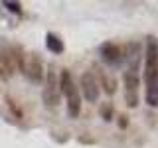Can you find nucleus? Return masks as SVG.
<instances>
[{
    "mask_svg": "<svg viewBox=\"0 0 158 148\" xmlns=\"http://www.w3.org/2000/svg\"><path fill=\"white\" fill-rule=\"evenodd\" d=\"M101 117L105 118V121H113V107H111V103H105V105L101 107Z\"/></svg>",
    "mask_w": 158,
    "mask_h": 148,
    "instance_id": "obj_10",
    "label": "nucleus"
},
{
    "mask_svg": "<svg viewBox=\"0 0 158 148\" xmlns=\"http://www.w3.org/2000/svg\"><path fill=\"white\" fill-rule=\"evenodd\" d=\"M46 47L52 53H63V39L56 34H46Z\"/></svg>",
    "mask_w": 158,
    "mask_h": 148,
    "instance_id": "obj_8",
    "label": "nucleus"
},
{
    "mask_svg": "<svg viewBox=\"0 0 158 148\" xmlns=\"http://www.w3.org/2000/svg\"><path fill=\"white\" fill-rule=\"evenodd\" d=\"M125 59L128 63L125 71V101L131 109L138 107V87H140V77H138V65H140V46L131 43L125 49Z\"/></svg>",
    "mask_w": 158,
    "mask_h": 148,
    "instance_id": "obj_1",
    "label": "nucleus"
},
{
    "mask_svg": "<svg viewBox=\"0 0 158 148\" xmlns=\"http://www.w3.org/2000/svg\"><path fill=\"white\" fill-rule=\"evenodd\" d=\"M101 83H103L105 93H109V95H113V93L117 91V79L113 75H109V73H101ZM101 83H99V85H101Z\"/></svg>",
    "mask_w": 158,
    "mask_h": 148,
    "instance_id": "obj_9",
    "label": "nucleus"
},
{
    "mask_svg": "<svg viewBox=\"0 0 158 148\" xmlns=\"http://www.w3.org/2000/svg\"><path fill=\"white\" fill-rule=\"evenodd\" d=\"M4 6H6L12 14H22V4L20 2H4Z\"/></svg>",
    "mask_w": 158,
    "mask_h": 148,
    "instance_id": "obj_11",
    "label": "nucleus"
},
{
    "mask_svg": "<svg viewBox=\"0 0 158 148\" xmlns=\"http://www.w3.org/2000/svg\"><path fill=\"white\" fill-rule=\"evenodd\" d=\"M144 83H146V103L158 107V39L148 36L144 51Z\"/></svg>",
    "mask_w": 158,
    "mask_h": 148,
    "instance_id": "obj_2",
    "label": "nucleus"
},
{
    "mask_svg": "<svg viewBox=\"0 0 158 148\" xmlns=\"http://www.w3.org/2000/svg\"><path fill=\"white\" fill-rule=\"evenodd\" d=\"M59 91L65 95V103H67V115L71 118H77L81 113V97H79V87L75 85L71 73L67 69H63L59 75Z\"/></svg>",
    "mask_w": 158,
    "mask_h": 148,
    "instance_id": "obj_3",
    "label": "nucleus"
},
{
    "mask_svg": "<svg viewBox=\"0 0 158 148\" xmlns=\"http://www.w3.org/2000/svg\"><path fill=\"white\" fill-rule=\"evenodd\" d=\"M79 87H81V93H83V97L87 99L89 103H95L99 101V95H101V85H99V81H97V77H95V73L93 71H83V75L79 77Z\"/></svg>",
    "mask_w": 158,
    "mask_h": 148,
    "instance_id": "obj_5",
    "label": "nucleus"
},
{
    "mask_svg": "<svg viewBox=\"0 0 158 148\" xmlns=\"http://www.w3.org/2000/svg\"><path fill=\"white\" fill-rule=\"evenodd\" d=\"M101 57L107 65H121L125 59V47L115 42H107L101 46Z\"/></svg>",
    "mask_w": 158,
    "mask_h": 148,
    "instance_id": "obj_7",
    "label": "nucleus"
},
{
    "mask_svg": "<svg viewBox=\"0 0 158 148\" xmlns=\"http://www.w3.org/2000/svg\"><path fill=\"white\" fill-rule=\"evenodd\" d=\"M118 118H121V121H118V126H121V128H125V126L128 125V121H127V117H125V115H123V117H118Z\"/></svg>",
    "mask_w": 158,
    "mask_h": 148,
    "instance_id": "obj_12",
    "label": "nucleus"
},
{
    "mask_svg": "<svg viewBox=\"0 0 158 148\" xmlns=\"http://www.w3.org/2000/svg\"><path fill=\"white\" fill-rule=\"evenodd\" d=\"M20 71H22L32 83H42L44 77H46L44 63H42V59H40L38 53H24V61H22V65H20Z\"/></svg>",
    "mask_w": 158,
    "mask_h": 148,
    "instance_id": "obj_4",
    "label": "nucleus"
},
{
    "mask_svg": "<svg viewBox=\"0 0 158 148\" xmlns=\"http://www.w3.org/2000/svg\"><path fill=\"white\" fill-rule=\"evenodd\" d=\"M59 99H61V91H59V79L53 71H48L46 87H44V103L48 107H57Z\"/></svg>",
    "mask_w": 158,
    "mask_h": 148,
    "instance_id": "obj_6",
    "label": "nucleus"
}]
</instances>
